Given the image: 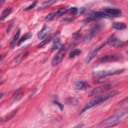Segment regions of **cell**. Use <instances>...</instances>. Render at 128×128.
<instances>
[{
  "mask_svg": "<svg viewBox=\"0 0 128 128\" xmlns=\"http://www.w3.org/2000/svg\"><path fill=\"white\" fill-rule=\"evenodd\" d=\"M124 71V70H103L95 72L93 73L94 76L98 77L99 78H103L108 76H112L116 74H120L122 73Z\"/></svg>",
  "mask_w": 128,
  "mask_h": 128,
  "instance_id": "277c9868",
  "label": "cell"
},
{
  "mask_svg": "<svg viewBox=\"0 0 128 128\" xmlns=\"http://www.w3.org/2000/svg\"><path fill=\"white\" fill-rule=\"evenodd\" d=\"M13 26H14L13 24H10L8 26V28H7V29H6V34H9V33H10V32L11 31V30H12Z\"/></svg>",
  "mask_w": 128,
  "mask_h": 128,
  "instance_id": "f546056e",
  "label": "cell"
},
{
  "mask_svg": "<svg viewBox=\"0 0 128 128\" xmlns=\"http://www.w3.org/2000/svg\"><path fill=\"white\" fill-rule=\"evenodd\" d=\"M84 126V124H78V126H75V128H82V127Z\"/></svg>",
  "mask_w": 128,
  "mask_h": 128,
  "instance_id": "d6a6232c",
  "label": "cell"
},
{
  "mask_svg": "<svg viewBox=\"0 0 128 128\" xmlns=\"http://www.w3.org/2000/svg\"><path fill=\"white\" fill-rule=\"evenodd\" d=\"M110 16L102 12H92L88 14V21L95 20L104 18H108Z\"/></svg>",
  "mask_w": 128,
  "mask_h": 128,
  "instance_id": "30bf717a",
  "label": "cell"
},
{
  "mask_svg": "<svg viewBox=\"0 0 128 128\" xmlns=\"http://www.w3.org/2000/svg\"><path fill=\"white\" fill-rule=\"evenodd\" d=\"M82 52V51L76 48L75 50H72L69 54V57L70 58H74L75 56H76L78 55H80Z\"/></svg>",
  "mask_w": 128,
  "mask_h": 128,
  "instance_id": "603a6c76",
  "label": "cell"
},
{
  "mask_svg": "<svg viewBox=\"0 0 128 128\" xmlns=\"http://www.w3.org/2000/svg\"><path fill=\"white\" fill-rule=\"evenodd\" d=\"M54 103L55 104H56L58 106V107L60 109V110H63V106L61 104H60L57 101H54Z\"/></svg>",
  "mask_w": 128,
  "mask_h": 128,
  "instance_id": "4dcf8cb0",
  "label": "cell"
},
{
  "mask_svg": "<svg viewBox=\"0 0 128 128\" xmlns=\"http://www.w3.org/2000/svg\"><path fill=\"white\" fill-rule=\"evenodd\" d=\"M23 95V92H18L16 94V96H14V100H18L20 99Z\"/></svg>",
  "mask_w": 128,
  "mask_h": 128,
  "instance_id": "83f0119b",
  "label": "cell"
},
{
  "mask_svg": "<svg viewBox=\"0 0 128 128\" xmlns=\"http://www.w3.org/2000/svg\"><path fill=\"white\" fill-rule=\"evenodd\" d=\"M67 12H68V10L66 8H62L56 12V16H61L66 14Z\"/></svg>",
  "mask_w": 128,
  "mask_h": 128,
  "instance_id": "d4e9b609",
  "label": "cell"
},
{
  "mask_svg": "<svg viewBox=\"0 0 128 128\" xmlns=\"http://www.w3.org/2000/svg\"><path fill=\"white\" fill-rule=\"evenodd\" d=\"M65 103L66 104H69L73 106H76L78 104V100L76 98L70 97L65 100Z\"/></svg>",
  "mask_w": 128,
  "mask_h": 128,
  "instance_id": "9a60e30c",
  "label": "cell"
},
{
  "mask_svg": "<svg viewBox=\"0 0 128 128\" xmlns=\"http://www.w3.org/2000/svg\"><path fill=\"white\" fill-rule=\"evenodd\" d=\"M12 8L11 7H8L6 8L4 10H2V12L0 17V21L4 20L12 12Z\"/></svg>",
  "mask_w": 128,
  "mask_h": 128,
  "instance_id": "5bb4252c",
  "label": "cell"
},
{
  "mask_svg": "<svg viewBox=\"0 0 128 128\" xmlns=\"http://www.w3.org/2000/svg\"><path fill=\"white\" fill-rule=\"evenodd\" d=\"M50 28L48 26H44L38 34L37 36L39 40H42L48 34L50 31Z\"/></svg>",
  "mask_w": 128,
  "mask_h": 128,
  "instance_id": "4fadbf2b",
  "label": "cell"
},
{
  "mask_svg": "<svg viewBox=\"0 0 128 128\" xmlns=\"http://www.w3.org/2000/svg\"><path fill=\"white\" fill-rule=\"evenodd\" d=\"M119 93V91L118 90H113L108 93L98 96L93 98L90 101H89L86 106L83 108L82 110L80 112V114L84 113V112L87 110H88L94 107L95 106H96L98 104H100L106 101V100L109 99L110 98L113 97L114 96L116 95Z\"/></svg>",
  "mask_w": 128,
  "mask_h": 128,
  "instance_id": "6da1fadb",
  "label": "cell"
},
{
  "mask_svg": "<svg viewBox=\"0 0 128 128\" xmlns=\"http://www.w3.org/2000/svg\"><path fill=\"white\" fill-rule=\"evenodd\" d=\"M66 52V46H62V48L60 49L58 52L56 54L54 57L52 64L53 66H58L59 64L62 62L64 56Z\"/></svg>",
  "mask_w": 128,
  "mask_h": 128,
  "instance_id": "3957f363",
  "label": "cell"
},
{
  "mask_svg": "<svg viewBox=\"0 0 128 128\" xmlns=\"http://www.w3.org/2000/svg\"><path fill=\"white\" fill-rule=\"evenodd\" d=\"M20 30H21L20 28L18 29L16 32V33L14 35L13 38L12 39V40H11V42L10 44V48H13L16 44V43L19 38V36H20Z\"/></svg>",
  "mask_w": 128,
  "mask_h": 128,
  "instance_id": "e0dca14e",
  "label": "cell"
},
{
  "mask_svg": "<svg viewBox=\"0 0 128 128\" xmlns=\"http://www.w3.org/2000/svg\"><path fill=\"white\" fill-rule=\"evenodd\" d=\"M56 34V33L53 34H52V35H50L49 36H48V37H46L45 39H44L42 42H40L39 44H38V45L37 46V47L38 48H41L42 46H44L46 44H47L49 43L52 40V39L54 37V36H55V34Z\"/></svg>",
  "mask_w": 128,
  "mask_h": 128,
  "instance_id": "d6986e66",
  "label": "cell"
},
{
  "mask_svg": "<svg viewBox=\"0 0 128 128\" xmlns=\"http://www.w3.org/2000/svg\"><path fill=\"white\" fill-rule=\"evenodd\" d=\"M122 58V56L120 54H114L106 55L102 58L100 60V63H105L108 62H116L120 60Z\"/></svg>",
  "mask_w": 128,
  "mask_h": 128,
  "instance_id": "8992f818",
  "label": "cell"
},
{
  "mask_svg": "<svg viewBox=\"0 0 128 128\" xmlns=\"http://www.w3.org/2000/svg\"><path fill=\"white\" fill-rule=\"evenodd\" d=\"M28 53V52H27L26 54H24L23 56L22 55V54L18 56L16 58V60H15L16 63V64H18V63H20V62L22 60V58L24 57V56H26V54H27Z\"/></svg>",
  "mask_w": 128,
  "mask_h": 128,
  "instance_id": "484cf974",
  "label": "cell"
},
{
  "mask_svg": "<svg viewBox=\"0 0 128 128\" xmlns=\"http://www.w3.org/2000/svg\"><path fill=\"white\" fill-rule=\"evenodd\" d=\"M62 42L60 38H56L52 46V49L55 50L58 49H60L62 47Z\"/></svg>",
  "mask_w": 128,
  "mask_h": 128,
  "instance_id": "ffe728a7",
  "label": "cell"
},
{
  "mask_svg": "<svg viewBox=\"0 0 128 128\" xmlns=\"http://www.w3.org/2000/svg\"><path fill=\"white\" fill-rule=\"evenodd\" d=\"M55 17H56V12H52L50 13L49 14H48L46 18H45V20L46 22H49V21H51Z\"/></svg>",
  "mask_w": 128,
  "mask_h": 128,
  "instance_id": "cb8c5ba5",
  "label": "cell"
},
{
  "mask_svg": "<svg viewBox=\"0 0 128 128\" xmlns=\"http://www.w3.org/2000/svg\"><path fill=\"white\" fill-rule=\"evenodd\" d=\"M4 93H2V92H0V98H2L3 96H4Z\"/></svg>",
  "mask_w": 128,
  "mask_h": 128,
  "instance_id": "836d02e7",
  "label": "cell"
},
{
  "mask_svg": "<svg viewBox=\"0 0 128 128\" xmlns=\"http://www.w3.org/2000/svg\"><path fill=\"white\" fill-rule=\"evenodd\" d=\"M127 101H128V98H126V99H124V100H122V101H121V102H120V104H120V105L123 104H124V102H127Z\"/></svg>",
  "mask_w": 128,
  "mask_h": 128,
  "instance_id": "1f68e13d",
  "label": "cell"
},
{
  "mask_svg": "<svg viewBox=\"0 0 128 128\" xmlns=\"http://www.w3.org/2000/svg\"><path fill=\"white\" fill-rule=\"evenodd\" d=\"M74 88L76 90H86L90 88V86L85 82L78 81L74 83Z\"/></svg>",
  "mask_w": 128,
  "mask_h": 128,
  "instance_id": "8fae6325",
  "label": "cell"
},
{
  "mask_svg": "<svg viewBox=\"0 0 128 128\" xmlns=\"http://www.w3.org/2000/svg\"><path fill=\"white\" fill-rule=\"evenodd\" d=\"M38 3V2L37 1H34V2L32 3L30 6H28L26 7L25 8H24V10H30L32 8H33Z\"/></svg>",
  "mask_w": 128,
  "mask_h": 128,
  "instance_id": "4316f807",
  "label": "cell"
},
{
  "mask_svg": "<svg viewBox=\"0 0 128 128\" xmlns=\"http://www.w3.org/2000/svg\"><path fill=\"white\" fill-rule=\"evenodd\" d=\"M32 36V34L30 32H28L26 33V34H24L20 38V40H18V46H19L22 43H23L24 42H25L26 40H27L31 38Z\"/></svg>",
  "mask_w": 128,
  "mask_h": 128,
  "instance_id": "7402d4cb",
  "label": "cell"
},
{
  "mask_svg": "<svg viewBox=\"0 0 128 128\" xmlns=\"http://www.w3.org/2000/svg\"><path fill=\"white\" fill-rule=\"evenodd\" d=\"M114 84H106L96 87L90 92V93L88 94V96L90 97V96L96 95L98 94H100L103 92L106 91L112 88Z\"/></svg>",
  "mask_w": 128,
  "mask_h": 128,
  "instance_id": "5b68a950",
  "label": "cell"
},
{
  "mask_svg": "<svg viewBox=\"0 0 128 128\" xmlns=\"http://www.w3.org/2000/svg\"><path fill=\"white\" fill-rule=\"evenodd\" d=\"M108 44L114 47H122L127 44V41L124 42L118 38L116 36L112 35L110 36L108 40Z\"/></svg>",
  "mask_w": 128,
  "mask_h": 128,
  "instance_id": "52a82bcc",
  "label": "cell"
},
{
  "mask_svg": "<svg viewBox=\"0 0 128 128\" xmlns=\"http://www.w3.org/2000/svg\"><path fill=\"white\" fill-rule=\"evenodd\" d=\"M102 12H104L105 14L110 16H116L122 13V10L120 9L114 8H104L102 9Z\"/></svg>",
  "mask_w": 128,
  "mask_h": 128,
  "instance_id": "7c38bea8",
  "label": "cell"
},
{
  "mask_svg": "<svg viewBox=\"0 0 128 128\" xmlns=\"http://www.w3.org/2000/svg\"><path fill=\"white\" fill-rule=\"evenodd\" d=\"M102 25L100 24H97L94 26L89 31L88 35L86 36L85 38V41L88 42L90 41L102 29Z\"/></svg>",
  "mask_w": 128,
  "mask_h": 128,
  "instance_id": "ba28073f",
  "label": "cell"
},
{
  "mask_svg": "<svg viewBox=\"0 0 128 128\" xmlns=\"http://www.w3.org/2000/svg\"><path fill=\"white\" fill-rule=\"evenodd\" d=\"M4 2V0H0V6H2V4H3V2Z\"/></svg>",
  "mask_w": 128,
  "mask_h": 128,
  "instance_id": "e575fe53",
  "label": "cell"
},
{
  "mask_svg": "<svg viewBox=\"0 0 128 128\" xmlns=\"http://www.w3.org/2000/svg\"><path fill=\"white\" fill-rule=\"evenodd\" d=\"M17 111H18V110H14L13 111L10 112L7 115H6L4 116L3 118H1V120H0V123H2V122H6V121H8V120H10L16 114Z\"/></svg>",
  "mask_w": 128,
  "mask_h": 128,
  "instance_id": "2e32d148",
  "label": "cell"
},
{
  "mask_svg": "<svg viewBox=\"0 0 128 128\" xmlns=\"http://www.w3.org/2000/svg\"><path fill=\"white\" fill-rule=\"evenodd\" d=\"M128 113V109L126 108L125 110L112 115L106 119L104 120L98 126H112V124H116L120 120H121L124 116L126 114Z\"/></svg>",
  "mask_w": 128,
  "mask_h": 128,
  "instance_id": "7a4b0ae2",
  "label": "cell"
},
{
  "mask_svg": "<svg viewBox=\"0 0 128 128\" xmlns=\"http://www.w3.org/2000/svg\"><path fill=\"white\" fill-rule=\"evenodd\" d=\"M106 45V43H102V44H100V45L92 49L88 54L86 59V62L87 64H89L90 62L91 61V60L94 58L95 56L98 54V52Z\"/></svg>",
  "mask_w": 128,
  "mask_h": 128,
  "instance_id": "9c48e42d",
  "label": "cell"
},
{
  "mask_svg": "<svg viewBox=\"0 0 128 128\" xmlns=\"http://www.w3.org/2000/svg\"><path fill=\"white\" fill-rule=\"evenodd\" d=\"M56 2V1L54 0H48V1L44 2L38 7V10H42V9L45 8L47 7H48V6H50L51 5H52Z\"/></svg>",
  "mask_w": 128,
  "mask_h": 128,
  "instance_id": "44dd1931",
  "label": "cell"
},
{
  "mask_svg": "<svg viewBox=\"0 0 128 128\" xmlns=\"http://www.w3.org/2000/svg\"><path fill=\"white\" fill-rule=\"evenodd\" d=\"M70 12L72 14H76L78 12V10L76 7H72L70 8Z\"/></svg>",
  "mask_w": 128,
  "mask_h": 128,
  "instance_id": "f1b7e54d",
  "label": "cell"
},
{
  "mask_svg": "<svg viewBox=\"0 0 128 128\" xmlns=\"http://www.w3.org/2000/svg\"><path fill=\"white\" fill-rule=\"evenodd\" d=\"M126 24L122 22H116L113 23L112 28L117 30H122L126 28Z\"/></svg>",
  "mask_w": 128,
  "mask_h": 128,
  "instance_id": "ac0fdd59",
  "label": "cell"
}]
</instances>
